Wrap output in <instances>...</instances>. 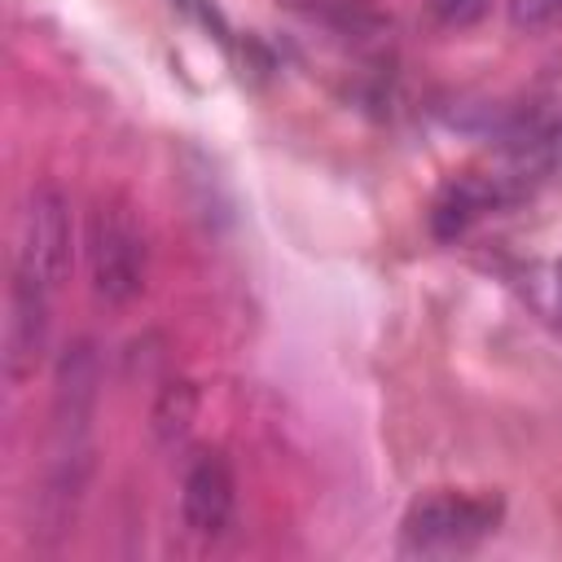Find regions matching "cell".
<instances>
[{"instance_id": "cell-1", "label": "cell", "mask_w": 562, "mask_h": 562, "mask_svg": "<svg viewBox=\"0 0 562 562\" xmlns=\"http://www.w3.org/2000/svg\"><path fill=\"white\" fill-rule=\"evenodd\" d=\"M88 277L101 303L123 307L149 281V237L127 198H97L83 224Z\"/></svg>"}, {"instance_id": "cell-7", "label": "cell", "mask_w": 562, "mask_h": 562, "mask_svg": "<svg viewBox=\"0 0 562 562\" xmlns=\"http://www.w3.org/2000/svg\"><path fill=\"white\" fill-rule=\"evenodd\" d=\"M193 413H198V391L189 382H167L154 400V435L167 439V443L180 439L189 430Z\"/></svg>"}, {"instance_id": "cell-9", "label": "cell", "mask_w": 562, "mask_h": 562, "mask_svg": "<svg viewBox=\"0 0 562 562\" xmlns=\"http://www.w3.org/2000/svg\"><path fill=\"white\" fill-rule=\"evenodd\" d=\"M558 303H562V263H558Z\"/></svg>"}, {"instance_id": "cell-3", "label": "cell", "mask_w": 562, "mask_h": 562, "mask_svg": "<svg viewBox=\"0 0 562 562\" xmlns=\"http://www.w3.org/2000/svg\"><path fill=\"white\" fill-rule=\"evenodd\" d=\"M501 527V501L474 492H426L404 509L400 544L408 553H452L487 540Z\"/></svg>"}, {"instance_id": "cell-5", "label": "cell", "mask_w": 562, "mask_h": 562, "mask_svg": "<svg viewBox=\"0 0 562 562\" xmlns=\"http://www.w3.org/2000/svg\"><path fill=\"white\" fill-rule=\"evenodd\" d=\"M48 294L26 285V281H9V307H4V378L13 386H22L26 378H35V369L48 356Z\"/></svg>"}, {"instance_id": "cell-2", "label": "cell", "mask_w": 562, "mask_h": 562, "mask_svg": "<svg viewBox=\"0 0 562 562\" xmlns=\"http://www.w3.org/2000/svg\"><path fill=\"white\" fill-rule=\"evenodd\" d=\"M75 263V220L70 198L57 184H35L18 211L13 228V281L53 294Z\"/></svg>"}, {"instance_id": "cell-6", "label": "cell", "mask_w": 562, "mask_h": 562, "mask_svg": "<svg viewBox=\"0 0 562 562\" xmlns=\"http://www.w3.org/2000/svg\"><path fill=\"white\" fill-rule=\"evenodd\" d=\"M496 202V193H492V184H483V180H452L443 193H439V202H435V233L448 241V237H461L487 206Z\"/></svg>"}, {"instance_id": "cell-8", "label": "cell", "mask_w": 562, "mask_h": 562, "mask_svg": "<svg viewBox=\"0 0 562 562\" xmlns=\"http://www.w3.org/2000/svg\"><path fill=\"white\" fill-rule=\"evenodd\" d=\"M430 18L448 31H461V26H474L492 13V0H426Z\"/></svg>"}, {"instance_id": "cell-4", "label": "cell", "mask_w": 562, "mask_h": 562, "mask_svg": "<svg viewBox=\"0 0 562 562\" xmlns=\"http://www.w3.org/2000/svg\"><path fill=\"white\" fill-rule=\"evenodd\" d=\"M233 509H237V479H233V465L224 452H202L193 457V465L184 470V483H180V518L193 536L202 540H215L228 531L233 522Z\"/></svg>"}]
</instances>
